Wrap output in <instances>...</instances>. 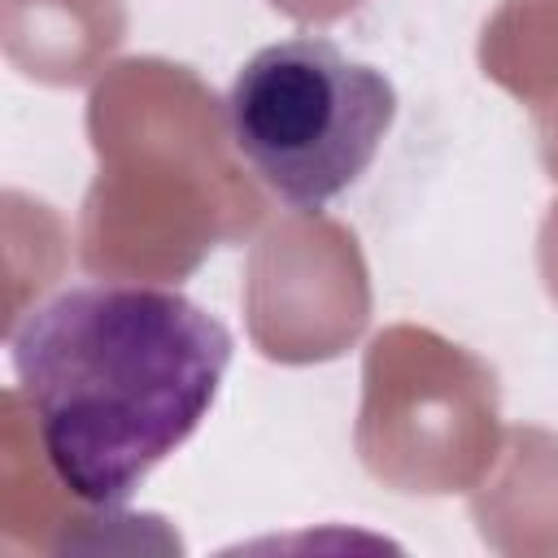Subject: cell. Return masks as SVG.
I'll return each mask as SVG.
<instances>
[{"label":"cell","instance_id":"obj_1","mask_svg":"<svg viewBox=\"0 0 558 558\" xmlns=\"http://www.w3.org/2000/svg\"><path fill=\"white\" fill-rule=\"evenodd\" d=\"M231 331L192 296L148 283H74L9 340L52 475L118 510L214 410Z\"/></svg>","mask_w":558,"mask_h":558},{"label":"cell","instance_id":"obj_2","mask_svg":"<svg viewBox=\"0 0 558 558\" xmlns=\"http://www.w3.org/2000/svg\"><path fill=\"white\" fill-rule=\"evenodd\" d=\"M227 118L235 153L279 201L323 209L371 170L397 122V87L331 39L292 35L240 65Z\"/></svg>","mask_w":558,"mask_h":558}]
</instances>
